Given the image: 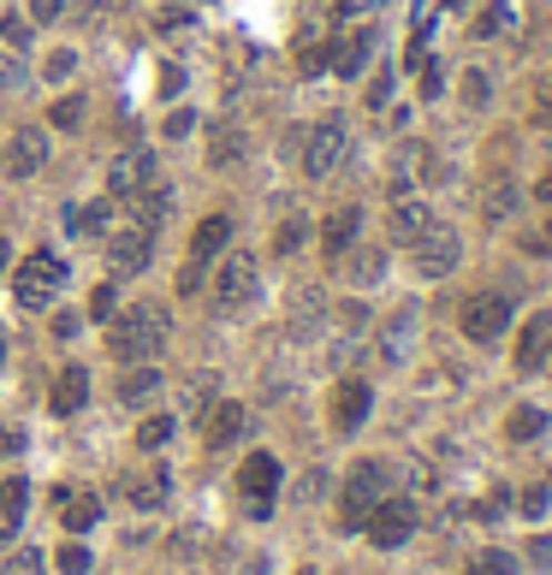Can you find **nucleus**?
<instances>
[{
	"label": "nucleus",
	"instance_id": "nucleus-1",
	"mask_svg": "<svg viewBox=\"0 0 552 575\" xmlns=\"http://www.w3.org/2000/svg\"><path fill=\"white\" fill-rule=\"evenodd\" d=\"M167 315L154 303H137V309H126L113 326H108V351L119 356V362H149V356H161V344H167Z\"/></svg>",
	"mask_w": 552,
	"mask_h": 575
},
{
	"label": "nucleus",
	"instance_id": "nucleus-2",
	"mask_svg": "<svg viewBox=\"0 0 552 575\" xmlns=\"http://www.w3.org/2000/svg\"><path fill=\"white\" fill-rule=\"evenodd\" d=\"M392 493V468L381 463V457H362L357 468H351V481H344V528H362V522H369V511L374 504H381Z\"/></svg>",
	"mask_w": 552,
	"mask_h": 575
},
{
	"label": "nucleus",
	"instance_id": "nucleus-3",
	"mask_svg": "<svg viewBox=\"0 0 552 575\" xmlns=\"http://www.w3.org/2000/svg\"><path fill=\"white\" fill-rule=\"evenodd\" d=\"M60 291H66V261L60 255L37 250V255L19 261V279H12V297H19V309H48Z\"/></svg>",
	"mask_w": 552,
	"mask_h": 575
},
{
	"label": "nucleus",
	"instance_id": "nucleus-4",
	"mask_svg": "<svg viewBox=\"0 0 552 575\" xmlns=\"http://www.w3.org/2000/svg\"><path fill=\"white\" fill-rule=\"evenodd\" d=\"M458 326H463V339H470V344L505 339V326H511V297H505V291H475V297L463 303Z\"/></svg>",
	"mask_w": 552,
	"mask_h": 575
},
{
	"label": "nucleus",
	"instance_id": "nucleus-5",
	"mask_svg": "<svg viewBox=\"0 0 552 575\" xmlns=\"http://www.w3.org/2000/svg\"><path fill=\"white\" fill-rule=\"evenodd\" d=\"M362 534H369L381 552L404 546V539L416 534V504H410V498H392V493H387V498L369 511V522H362Z\"/></svg>",
	"mask_w": 552,
	"mask_h": 575
},
{
	"label": "nucleus",
	"instance_id": "nucleus-6",
	"mask_svg": "<svg viewBox=\"0 0 552 575\" xmlns=\"http://www.w3.org/2000/svg\"><path fill=\"white\" fill-rule=\"evenodd\" d=\"M410 250H416V273L422 279H445V273H452L458 268V255H463V243H458V232H452V225H428V232L416 238V243H410Z\"/></svg>",
	"mask_w": 552,
	"mask_h": 575
},
{
	"label": "nucleus",
	"instance_id": "nucleus-7",
	"mask_svg": "<svg viewBox=\"0 0 552 575\" xmlns=\"http://www.w3.org/2000/svg\"><path fill=\"white\" fill-rule=\"evenodd\" d=\"M255 297V255H227L214 273V309H244Z\"/></svg>",
	"mask_w": 552,
	"mask_h": 575
},
{
	"label": "nucleus",
	"instance_id": "nucleus-8",
	"mask_svg": "<svg viewBox=\"0 0 552 575\" xmlns=\"http://www.w3.org/2000/svg\"><path fill=\"white\" fill-rule=\"evenodd\" d=\"M238 493L255 504V516H268L273 493H280V457H273V451H255V457H244V468H238Z\"/></svg>",
	"mask_w": 552,
	"mask_h": 575
},
{
	"label": "nucleus",
	"instance_id": "nucleus-9",
	"mask_svg": "<svg viewBox=\"0 0 552 575\" xmlns=\"http://www.w3.org/2000/svg\"><path fill=\"white\" fill-rule=\"evenodd\" d=\"M154 172H161V167H154L149 149H126V154H119V161L108 167V196H113V202H131L137 190L154 184Z\"/></svg>",
	"mask_w": 552,
	"mask_h": 575
},
{
	"label": "nucleus",
	"instance_id": "nucleus-10",
	"mask_svg": "<svg viewBox=\"0 0 552 575\" xmlns=\"http://www.w3.org/2000/svg\"><path fill=\"white\" fill-rule=\"evenodd\" d=\"M339 161H344V125L339 119H321V125L303 137V172L309 179H327Z\"/></svg>",
	"mask_w": 552,
	"mask_h": 575
},
{
	"label": "nucleus",
	"instance_id": "nucleus-11",
	"mask_svg": "<svg viewBox=\"0 0 552 575\" xmlns=\"http://www.w3.org/2000/svg\"><path fill=\"white\" fill-rule=\"evenodd\" d=\"M149 255H154V232H149V225H126V232L108 238V268H113V279L143 273Z\"/></svg>",
	"mask_w": 552,
	"mask_h": 575
},
{
	"label": "nucleus",
	"instance_id": "nucleus-12",
	"mask_svg": "<svg viewBox=\"0 0 552 575\" xmlns=\"http://www.w3.org/2000/svg\"><path fill=\"white\" fill-rule=\"evenodd\" d=\"M0 167H7L12 179H30V172H42V167H48V131L24 125V131L7 143V154H0Z\"/></svg>",
	"mask_w": 552,
	"mask_h": 575
},
{
	"label": "nucleus",
	"instance_id": "nucleus-13",
	"mask_svg": "<svg viewBox=\"0 0 552 575\" xmlns=\"http://www.w3.org/2000/svg\"><path fill=\"white\" fill-rule=\"evenodd\" d=\"M202 440H209V451H227L244 440V404H214L202 410Z\"/></svg>",
	"mask_w": 552,
	"mask_h": 575
},
{
	"label": "nucleus",
	"instance_id": "nucleus-14",
	"mask_svg": "<svg viewBox=\"0 0 552 575\" xmlns=\"http://www.w3.org/2000/svg\"><path fill=\"white\" fill-rule=\"evenodd\" d=\"M167 493H172L167 463H154V468H137V475H126V498L137 504V511H161Z\"/></svg>",
	"mask_w": 552,
	"mask_h": 575
},
{
	"label": "nucleus",
	"instance_id": "nucleus-15",
	"mask_svg": "<svg viewBox=\"0 0 552 575\" xmlns=\"http://www.w3.org/2000/svg\"><path fill=\"white\" fill-rule=\"evenodd\" d=\"M369 404H374V392L362 386V380H344V386L333 392V427L339 433H357L362 422H369Z\"/></svg>",
	"mask_w": 552,
	"mask_h": 575
},
{
	"label": "nucleus",
	"instance_id": "nucleus-16",
	"mask_svg": "<svg viewBox=\"0 0 552 575\" xmlns=\"http://www.w3.org/2000/svg\"><path fill=\"white\" fill-rule=\"evenodd\" d=\"M54 504H60L66 534H83V528H96V522H101V498H96V493H83V486H60Z\"/></svg>",
	"mask_w": 552,
	"mask_h": 575
},
{
	"label": "nucleus",
	"instance_id": "nucleus-17",
	"mask_svg": "<svg viewBox=\"0 0 552 575\" xmlns=\"http://www.w3.org/2000/svg\"><path fill=\"white\" fill-rule=\"evenodd\" d=\"M552 362V315H534L529 326H523V339H516V369H546Z\"/></svg>",
	"mask_w": 552,
	"mask_h": 575
},
{
	"label": "nucleus",
	"instance_id": "nucleus-18",
	"mask_svg": "<svg viewBox=\"0 0 552 575\" xmlns=\"http://www.w3.org/2000/svg\"><path fill=\"white\" fill-rule=\"evenodd\" d=\"M48 404H54V415H78L90 404V369H66L54 380V392H48Z\"/></svg>",
	"mask_w": 552,
	"mask_h": 575
},
{
	"label": "nucleus",
	"instance_id": "nucleus-19",
	"mask_svg": "<svg viewBox=\"0 0 552 575\" xmlns=\"http://www.w3.org/2000/svg\"><path fill=\"white\" fill-rule=\"evenodd\" d=\"M428 225H434V214H428V202L416 196H404L399 208H392V243H416Z\"/></svg>",
	"mask_w": 552,
	"mask_h": 575
},
{
	"label": "nucleus",
	"instance_id": "nucleus-20",
	"mask_svg": "<svg viewBox=\"0 0 552 575\" xmlns=\"http://www.w3.org/2000/svg\"><path fill=\"white\" fill-rule=\"evenodd\" d=\"M357 225H362L357 208H339V214H327V225H321V250H327V255H344V250L357 243Z\"/></svg>",
	"mask_w": 552,
	"mask_h": 575
},
{
	"label": "nucleus",
	"instance_id": "nucleus-21",
	"mask_svg": "<svg viewBox=\"0 0 552 575\" xmlns=\"http://www.w3.org/2000/svg\"><path fill=\"white\" fill-rule=\"evenodd\" d=\"M149 397H161V369L131 362V374L119 380V404H149Z\"/></svg>",
	"mask_w": 552,
	"mask_h": 575
},
{
	"label": "nucleus",
	"instance_id": "nucleus-22",
	"mask_svg": "<svg viewBox=\"0 0 552 575\" xmlns=\"http://www.w3.org/2000/svg\"><path fill=\"white\" fill-rule=\"evenodd\" d=\"M227 238H232V220H227V214H209V220H202L197 232H191V255L209 261V255L227 250Z\"/></svg>",
	"mask_w": 552,
	"mask_h": 575
},
{
	"label": "nucleus",
	"instance_id": "nucleus-23",
	"mask_svg": "<svg viewBox=\"0 0 552 575\" xmlns=\"http://www.w3.org/2000/svg\"><path fill=\"white\" fill-rule=\"evenodd\" d=\"M369 48H374V30H357V37H344V42L333 48V72L357 78L362 65H369Z\"/></svg>",
	"mask_w": 552,
	"mask_h": 575
},
{
	"label": "nucleus",
	"instance_id": "nucleus-24",
	"mask_svg": "<svg viewBox=\"0 0 552 575\" xmlns=\"http://www.w3.org/2000/svg\"><path fill=\"white\" fill-rule=\"evenodd\" d=\"M541 433H546V410H534V404H516V410L505 415V440L529 445V440H541Z\"/></svg>",
	"mask_w": 552,
	"mask_h": 575
},
{
	"label": "nucleus",
	"instance_id": "nucleus-25",
	"mask_svg": "<svg viewBox=\"0 0 552 575\" xmlns=\"http://www.w3.org/2000/svg\"><path fill=\"white\" fill-rule=\"evenodd\" d=\"M209 161L214 167H238V161H244V131H238V125H214L209 131Z\"/></svg>",
	"mask_w": 552,
	"mask_h": 575
},
{
	"label": "nucleus",
	"instance_id": "nucleus-26",
	"mask_svg": "<svg viewBox=\"0 0 552 575\" xmlns=\"http://www.w3.org/2000/svg\"><path fill=\"white\" fill-rule=\"evenodd\" d=\"M24 504H30V486L19 475L0 481V522H7V528H19V522H24Z\"/></svg>",
	"mask_w": 552,
	"mask_h": 575
},
{
	"label": "nucleus",
	"instance_id": "nucleus-27",
	"mask_svg": "<svg viewBox=\"0 0 552 575\" xmlns=\"http://www.w3.org/2000/svg\"><path fill=\"white\" fill-rule=\"evenodd\" d=\"M470 575H516V557L499 552V546H493V552H475V557H470Z\"/></svg>",
	"mask_w": 552,
	"mask_h": 575
},
{
	"label": "nucleus",
	"instance_id": "nucleus-28",
	"mask_svg": "<svg viewBox=\"0 0 552 575\" xmlns=\"http://www.w3.org/2000/svg\"><path fill=\"white\" fill-rule=\"evenodd\" d=\"M172 440V415H143V427H137V445L143 451H161Z\"/></svg>",
	"mask_w": 552,
	"mask_h": 575
},
{
	"label": "nucleus",
	"instance_id": "nucleus-29",
	"mask_svg": "<svg viewBox=\"0 0 552 575\" xmlns=\"http://www.w3.org/2000/svg\"><path fill=\"white\" fill-rule=\"evenodd\" d=\"M108 225H113V196H108V202H96V208H83V214H78V232H90V238H108Z\"/></svg>",
	"mask_w": 552,
	"mask_h": 575
},
{
	"label": "nucleus",
	"instance_id": "nucleus-30",
	"mask_svg": "<svg viewBox=\"0 0 552 575\" xmlns=\"http://www.w3.org/2000/svg\"><path fill=\"white\" fill-rule=\"evenodd\" d=\"M381 273H387V255H381V250H362V255L351 261V279H357V285H374Z\"/></svg>",
	"mask_w": 552,
	"mask_h": 575
},
{
	"label": "nucleus",
	"instance_id": "nucleus-31",
	"mask_svg": "<svg viewBox=\"0 0 552 575\" xmlns=\"http://www.w3.org/2000/svg\"><path fill=\"white\" fill-rule=\"evenodd\" d=\"M481 208H488V220H511V208H516V190H511L505 179H499V184L488 190V202H481Z\"/></svg>",
	"mask_w": 552,
	"mask_h": 575
},
{
	"label": "nucleus",
	"instance_id": "nucleus-32",
	"mask_svg": "<svg viewBox=\"0 0 552 575\" xmlns=\"http://www.w3.org/2000/svg\"><path fill=\"white\" fill-rule=\"evenodd\" d=\"M0 575H42V552L37 546H19L7 564H0Z\"/></svg>",
	"mask_w": 552,
	"mask_h": 575
},
{
	"label": "nucleus",
	"instance_id": "nucleus-33",
	"mask_svg": "<svg viewBox=\"0 0 552 575\" xmlns=\"http://www.w3.org/2000/svg\"><path fill=\"white\" fill-rule=\"evenodd\" d=\"M54 125H66V131L83 125V101H78V95H60V101H54Z\"/></svg>",
	"mask_w": 552,
	"mask_h": 575
},
{
	"label": "nucleus",
	"instance_id": "nucleus-34",
	"mask_svg": "<svg viewBox=\"0 0 552 575\" xmlns=\"http://www.w3.org/2000/svg\"><path fill=\"white\" fill-rule=\"evenodd\" d=\"M90 564H96V557L83 552L78 539H72V546H60V569H66V575H90Z\"/></svg>",
	"mask_w": 552,
	"mask_h": 575
},
{
	"label": "nucleus",
	"instance_id": "nucleus-35",
	"mask_svg": "<svg viewBox=\"0 0 552 575\" xmlns=\"http://www.w3.org/2000/svg\"><path fill=\"white\" fill-rule=\"evenodd\" d=\"M303 232H309L303 220H285L280 232H273V250H280V255H291V250H298V243H303Z\"/></svg>",
	"mask_w": 552,
	"mask_h": 575
},
{
	"label": "nucleus",
	"instance_id": "nucleus-36",
	"mask_svg": "<svg viewBox=\"0 0 552 575\" xmlns=\"http://www.w3.org/2000/svg\"><path fill=\"white\" fill-rule=\"evenodd\" d=\"M505 24H511V0H499L493 12H481V24H475V30H481V37H499Z\"/></svg>",
	"mask_w": 552,
	"mask_h": 575
},
{
	"label": "nucleus",
	"instance_id": "nucleus-37",
	"mask_svg": "<svg viewBox=\"0 0 552 575\" xmlns=\"http://www.w3.org/2000/svg\"><path fill=\"white\" fill-rule=\"evenodd\" d=\"M66 12V0H30V24H54Z\"/></svg>",
	"mask_w": 552,
	"mask_h": 575
},
{
	"label": "nucleus",
	"instance_id": "nucleus-38",
	"mask_svg": "<svg viewBox=\"0 0 552 575\" xmlns=\"http://www.w3.org/2000/svg\"><path fill=\"white\" fill-rule=\"evenodd\" d=\"M72 65H78V54H66V48H60V54L48 60L42 72H48V83H66V78H72Z\"/></svg>",
	"mask_w": 552,
	"mask_h": 575
},
{
	"label": "nucleus",
	"instance_id": "nucleus-39",
	"mask_svg": "<svg viewBox=\"0 0 552 575\" xmlns=\"http://www.w3.org/2000/svg\"><path fill=\"white\" fill-rule=\"evenodd\" d=\"M113 303H119V291H113V285H101L96 297H90V315H96V321H113Z\"/></svg>",
	"mask_w": 552,
	"mask_h": 575
},
{
	"label": "nucleus",
	"instance_id": "nucleus-40",
	"mask_svg": "<svg viewBox=\"0 0 552 575\" xmlns=\"http://www.w3.org/2000/svg\"><path fill=\"white\" fill-rule=\"evenodd\" d=\"M12 83H19V54H12V48H0V95H7Z\"/></svg>",
	"mask_w": 552,
	"mask_h": 575
},
{
	"label": "nucleus",
	"instance_id": "nucleus-41",
	"mask_svg": "<svg viewBox=\"0 0 552 575\" xmlns=\"http://www.w3.org/2000/svg\"><path fill=\"white\" fill-rule=\"evenodd\" d=\"M463 101H470V108H481V101H488V78H481V72L463 78Z\"/></svg>",
	"mask_w": 552,
	"mask_h": 575
},
{
	"label": "nucleus",
	"instance_id": "nucleus-42",
	"mask_svg": "<svg viewBox=\"0 0 552 575\" xmlns=\"http://www.w3.org/2000/svg\"><path fill=\"white\" fill-rule=\"evenodd\" d=\"M0 37H7L12 48H24V42H30V24H24V19H7V24H0Z\"/></svg>",
	"mask_w": 552,
	"mask_h": 575
},
{
	"label": "nucleus",
	"instance_id": "nucleus-43",
	"mask_svg": "<svg viewBox=\"0 0 552 575\" xmlns=\"http://www.w3.org/2000/svg\"><path fill=\"white\" fill-rule=\"evenodd\" d=\"M184 90V72L179 65H161V95H179Z\"/></svg>",
	"mask_w": 552,
	"mask_h": 575
},
{
	"label": "nucleus",
	"instance_id": "nucleus-44",
	"mask_svg": "<svg viewBox=\"0 0 552 575\" xmlns=\"http://www.w3.org/2000/svg\"><path fill=\"white\" fill-rule=\"evenodd\" d=\"M523 511H529V516L546 511V486H529V493H523Z\"/></svg>",
	"mask_w": 552,
	"mask_h": 575
},
{
	"label": "nucleus",
	"instance_id": "nucleus-45",
	"mask_svg": "<svg viewBox=\"0 0 552 575\" xmlns=\"http://www.w3.org/2000/svg\"><path fill=\"white\" fill-rule=\"evenodd\" d=\"M191 125H197L191 113H172V119H167V137H191Z\"/></svg>",
	"mask_w": 552,
	"mask_h": 575
},
{
	"label": "nucleus",
	"instance_id": "nucleus-46",
	"mask_svg": "<svg viewBox=\"0 0 552 575\" xmlns=\"http://www.w3.org/2000/svg\"><path fill=\"white\" fill-rule=\"evenodd\" d=\"M19 445H24L19 433H12V427H0V457H19Z\"/></svg>",
	"mask_w": 552,
	"mask_h": 575
},
{
	"label": "nucleus",
	"instance_id": "nucleus-47",
	"mask_svg": "<svg viewBox=\"0 0 552 575\" xmlns=\"http://www.w3.org/2000/svg\"><path fill=\"white\" fill-rule=\"evenodd\" d=\"M541 202H552V172H546V184H541Z\"/></svg>",
	"mask_w": 552,
	"mask_h": 575
},
{
	"label": "nucleus",
	"instance_id": "nucleus-48",
	"mask_svg": "<svg viewBox=\"0 0 552 575\" xmlns=\"http://www.w3.org/2000/svg\"><path fill=\"white\" fill-rule=\"evenodd\" d=\"M12 534H19V528H7V522H0V546H7V539H12Z\"/></svg>",
	"mask_w": 552,
	"mask_h": 575
},
{
	"label": "nucleus",
	"instance_id": "nucleus-49",
	"mask_svg": "<svg viewBox=\"0 0 552 575\" xmlns=\"http://www.w3.org/2000/svg\"><path fill=\"white\" fill-rule=\"evenodd\" d=\"M0 273H7V238H0Z\"/></svg>",
	"mask_w": 552,
	"mask_h": 575
},
{
	"label": "nucleus",
	"instance_id": "nucleus-50",
	"mask_svg": "<svg viewBox=\"0 0 552 575\" xmlns=\"http://www.w3.org/2000/svg\"><path fill=\"white\" fill-rule=\"evenodd\" d=\"M546 125H552V83H546Z\"/></svg>",
	"mask_w": 552,
	"mask_h": 575
},
{
	"label": "nucleus",
	"instance_id": "nucleus-51",
	"mask_svg": "<svg viewBox=\"0 0 552 575\" xmlns=\"http://www.w3.org/2000/svg\"><path fill=\"white\" fill-rule=\"evenodd\" d=\"M0 356H7V339H0Z\"/></svg>",
	"mask_w": 552,
	"mask_h": 575
}]
</instances>
